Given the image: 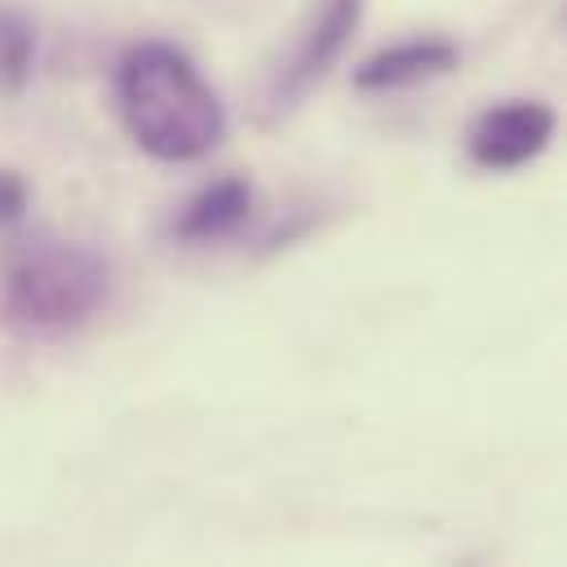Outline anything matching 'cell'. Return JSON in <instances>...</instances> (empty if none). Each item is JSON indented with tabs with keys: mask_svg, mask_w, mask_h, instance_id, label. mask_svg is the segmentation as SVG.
<instances>
[{
	"mask_svg": "<svg viewBox=\"0 0 567 567\" xmlns=\"http://www.w3.org/2000/svg\"><path fill=\"white\" fill-rule=\"evenodd\" d=\"M115 102L128 137L164 164L199 159L226 133V111L199 66L164 40L133 44L120 58Z\"/></svg>",
	"mask_w": 567,
	"mask_h": 567,
	"instance_id": "cell-1",
	"label": "cell"
},
{
	"mask_svg": "<svg viewBox=\"0 0 567 567\" xmlns=\"http://www.w3.org/2000/svg\"><path fill=\"white\" fill-rule=\"evenodd\" d=\"M111 297V266L71 239H27L4 257L0 310L22 332H71Z\"/></svg>",
	"mask_w": 567,
	"mask_h": 567,
	"instance_id": "cell-2",
	"label": "cell"
},
{
	"mask_svg": "<svg viewBox=\"0 0 567 567\" xmlns=\"http://www.w3.org/2000/svg\"><path fill=\"white\" fill-rule=\"evenodd\" d=\"M359 13H363V0H319L306 13L288 58L275 66V80L266 89V115L270 120L288 115L292 106H301L323 84V75L346 53V44L359 27Z\"/></svg>",
	"mask_w": 567,
	"mask_h": 567,
	"instance_id": "cell-3",
	"label": "cell"
},
{
	"mask_svg": "<svg viewBox=\"0 0 567 567\" xmlns=\"http://www.w3.org/2000/svg\"><path fill=\"white\" fill-rule=\"evenodd\" d=\"M554 111L536 97H509L501 106H487L474 115L470 133H465V151L478 168L505 173V168H523L527 159H536L549 137H554Z\"/></svg>",
	"mask_w": 567,
	"mask_h": 567,
	"instance_id": "cell-4",
	"label": "cell"
},
{
	"mask_svg": "<svg viewBox=\"0 0 567 567\" xmlns=\"http://www.w3.org/2000/svg\"><path fill=\"white\" fill-rule=\"evenodd\" d=\"M456 62H461V53H456V44H447V40H403V44H390V49L368 53V58L350 71V84L363 89V93H390V89H408V84L439 80V75H447Z\"/></svg>",
	"mask_w": 567,
	"mask_h": 567,
	"instance_id": "cell-5",
	"label": "cell"
},
{
	"mask_svg": "<svg viewBox=\"0 0 567 567\" xmlns=\"http://www.w3.org/2000/svg\"><path fill=\"white\" fill-rule=\"evenodd\" d=\"M248 213H252V186H248L244 177L208 182V186H199V190L182 204V213H177V221H173V239H182V244L221 239V235H230Z\"/></svg>",
	"mask_w": 567,
	"mask_h": 567,
	"instance_id": "cell-6",
	"label": "cell"
},
{
	"mask_svg": "<svg viewBox=\"0 0 567 567\" xmlns=\"http://www.w3.org/2000/svg\"><path fill=\"white\" fill-rule=\"evenodd\" d=\"M35 62V27L22 9L0 4V93H22Z\"/></svg>",
	"mask_w": 567,
	"mask_h": 567,
	"instance_id": "cell-7",
	"label": "cell"
},
{
	"mask_svg": "<svg viewBox=\"0 0 567 567\" xmlns=\"http://www.w3.org/2000/svg\"><path fill=\"white\" fill-rule=\"evenodd\" d=\"M22 213H27V182H22V173L0 168V226L22 221Z\"/></svg>",
	"mask_w": 567,
	"mask_h": 567,
	"instance_id": "cell-8",
	"label": "cell"
}]
</instances>
